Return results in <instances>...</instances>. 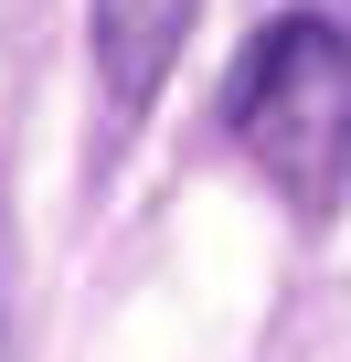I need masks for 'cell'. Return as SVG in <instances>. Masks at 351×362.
<instances>
[{"label": "cell", "mask_w": 351, "mask_h": 362, "mask_svg": "<svg viewBox=\"0 0 351 362\" xmlns=\"http://www.w3.org/2000/svg\"><path fill=\"white\" fill-rule=\"evenodd\" d=\"M224 117L277 203L340 214V192H351V22H330V11L266 22L234 64Z\"/></svg>", "instance_id": "cell-1"}, {"label": "cell", "mask_w": 351, "mask_h": 362, "mask_svg": "<svg viewBox=\"0 0 351 362\" xmlns=\"http://www.w3.org/2000/svg\"><path fill=\"white\" fill-rule=\"evenodd\" d=\"M203 22V0H96V75H107V107L117 117H149V96L170 86Z\"/></svg>", "instance_id": "cell-2"}, {"label": "cell", "mask_w": 351, "mask_h": 362, "mask_svg": "<svg viewBox=\"0 0 351 362\" xmlns=\"http://www.w3.org/2000/svg\"><path fill=\"white\" fill-rule=\"evenodd\" d=\"M0 362H22V320H11V245H0Z\"/></svg>", "instance_id": "cell-3"}, {"label": "cell", "mask_w": 351, "mask_h": 362, "mask_svg": "<svg viewBox=\"0 0 351 362\" xmlns=\"http://www.w3.org/2000/svg\"><path fill=\"white\" fill-rule=\"evenodd\" d=\"M287 11H330V22H351V0H287Z\"/></svg>", "instance_id": "cell-4"}]
</instances>
